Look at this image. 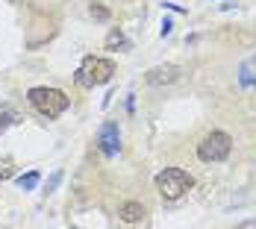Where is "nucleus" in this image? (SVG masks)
Returning a JSON list of instances; mask_svg holds the SVG:
<instances>
[{"mask_svg":"<svg viewBox=\"0 0 256 229\" xmlns=\"http://www.w3.org/2000/svg\"><path fill=\"white\" fill-rule=\"evenodd\" d=\"M88 15H92L94 21H109V18H112V12H109L103 3H92V6H88Z\"/></svg>","mask_w":256,"mask_h":229,"instance_id":"obj_11","label":"nucleus"},{"mask_svg":"<svg viewBox=\"0 0 256 229\" xmlns=\"http://www.w3.org/2000/svg\"><path fill=\"white\" fill-rule=\"evenodd\" d=\"M103 47H106V50H130V41H127V35L115 26V29H109V35H106Z\"/></svg>","mask_w":256,"mask_h":229,"instance_id":"obj_8","label":"nucleus"},{"mask_svg":"<svg viewBox=\"0 0 256 229\" xmlns=\"http://www.w3.org/2000/svg\"><path fill=\"white\" fill-rule=\"evenodd\" d=\"M238 82L244 85V88H250V85H256V76H254V71H250V65L244 62L242 68H238Z\"/></svg>","mask_w":256,"mask_h":229,"instance_id":"obj_12","label":"nucleus"},{"mask_svg":"<svg viewBox=\"0 0 256 229\" xmlns=\"http://www.w3.org/2000/svg\"><path fill=\"white\" fill-rule=\"evenodd\" d=\"M62 177H65L62 171H53V174H50V179H48V194H50V191H56V188H59V182H62Z\"/></svg>","mask_w":256,"mask_h":229,"instance_id":"obj_13","label":"nucleus"},{"mask_svg":"<svg viewBox=\"0 0 256 229\" xmlns=\"http://www.w3.org/2000/svg\"><path fill=\"white\" fill-rule=\"evenodd\" d=\"M98 150L106 156V159H115L118 150H121V129L115 121H106L100 129H98Z\"/></svg>","mask_w":256,"mask_h":229,"instance_id":"obj_5","label":"nucleus"},{"mask_svg":"<svg viewBox=\"0 0 256 229\" xmlns=\"http://www.w3.org/2000/svg\"><path fill=\"white\" fill-rule=\"evenodd\" d=\"M171 32H174V21H171V18H165V21H162V26H159V35H162V38H168Z\"/></svg>","mask_w":256,"mask_h":229,"instance_id":"obj_15","label":"nucleus"},{"mask_svg":"<svg viewBox=\"0 0 256 229\" xmlns=\"http://www.w3.org/2000/svg\"><path fill=\"white\" fill-rule=\"evenodd\" d=\"M162 9H168V12H177V15H186V12H188L186 6H180V3H174V0H165V3H162Z\"/></svg>","mask_w":256,"mask_h":229,"instance_id":"obj_14","label":"nucleus"},{"mask_svg":"<svg viewBox=\"0 0 256 229\" xmlns=\"http://www.w3.org/2000/svg\"><path fill=\"white\" fill-rule=\"evenodd\" d=\"M38 182H42V174H38V171H26V174H21V177L15 179V185L24 188V191H36Z\"/></svg>","mask_w":256,"mask_h":229,"instance_id":"obj_9","label":"nucleus"},{"mask_svg":"<svg viewBox=\"0 0 256 229\" xmlns=\"http://www.w3.org/2000/svg\"><path fill=\"white\" fill-rule=\"evenodd\" d=\"M115 74V65L109 62V59H103V56H86L82 59V65L77 68V79L80 88H94V85H103V82H109Z\"/></svg>","mask_w":256,"mask_h":229,"instance_id":"obj_2","label":"nucleus"},{"mask_svg":"<svg viewBox=\"0 0 256 229\" xmlns=\"http://www.w3.org/2000/svg\"><path fill=\"white\" fill-rule=\"evenodd\" d=\"M26 100L32 103V109H36L38 115H44L48 121L59 118V115H65L68 106H71V97H68L65 91H59V88H48V85H36V88H30V91H26Z\"/></svg>","mask_w":256,"mask_h":229,"instance_id":"obj_1","label":"nucleus"},{"mask_svg":"<svg viewBox=\"0 0 256 229\" xmlns=\"http://www.w3.org/2000/svg\"><path fill=\"white\" fill-rule=\"evenodd\" d=\"M18 121H21V115H18L9 103H3V106H0V129L12 127V124H18Z\"/></svg>","mask_w":256,"mask_h":229,"instance_id":"obj_10","label":"nucleus"},{"mask_svg":"<svg viewBox=\"0 0 256 229\" xmlns=\"http://www.w3.org/2000/svg\"><path fill=\"white\" fill-rule=\"evenodd\" d=\"M127 112H130V115L136 112V94H127Z\"/></svg>","mask_w":256,"mask_h":229,"instance_id":"obj_16","label":"nucleus"},{"mask_svg":"<svg viewBox=\"0 0 256 229\" xmlns=\"http://www.w3.org/2000/svg\"><path fill=\"white\" fill-rule=\"evenodd\" d=\"M238 229H256V221H244V224H242Z\"/></svg>","mask_w":256,"mask_h":229,"instance_id":"obj_17","label":"nucleus"},{"mask_svg":"<svg viewBox=\"0 0 256 229\" xmlns=\"http://www.w3.org/2000/svg\"><path fill=\"white\" fill-rule=\"evenodd\" d=\"M118 215H121V221H124V224H142V221H144V215H148V209H144L142 203H136V200H130V203L121 206V212H118Z\"/></svg>","mask_w":256,"mask_h":229,"instance_id":"obj_7","label":"nucleus"},{"mask_svg":"<svg viewBox=\"0 0 256 229\" xmlns=\"http://www.w3.org/2000/svg\"><path fill=\"white\" fill-rule=\"evenodd\" d=\"M232 150V138L227 132H221V129H215V132H209L204 141L198 144V159L206 162V165H212V162H224Z\"/></svg>","mask_w":256,"mask_h":229,"instance_id":"obj_4","label":"nucleus"},{"mask_svg":"<svg viewBox=\"0 0 256 229\" xmlns=\"http://www.w3.org/2000/svg\"><path fill=\"white\" fill-rule=\"evenodd\" d=\"M180 79V68L177 65H156L144 74V82L148 85H171Z\"/></svg>","mask_w":256,"mask_h":229,"instance_id":"obj_6","label":"nucleus"},{"mask_svg":"<svg viewBox=\"0 0 256 229\" xmlns=\"http://www.w3.org/2000/svg\"><path fill=\"white\" fill-rule=\"evenodd\" d=\"M9 177V171H6V168H3V171H0V179H6Z\"/></svg>","mask_w":256,"mask_h":229,"instance_id":"obj_18","label":"nucleus"},{"mask_svg":"<svg viewBox=\"0 0 256 229\" xmlns=\"http://www.w3.org/2000/svg\"><path fill=\"white\" fill-rule=\"evenodd\" d=\"M192 185H194V179H192V174H186L182 168H165V171L156 174V191L165 200H180Z\"/></svg>","mask_w":256,"mask_h":229,"instance_id":"obj_3","label":"nucleus"}]
</instances>
